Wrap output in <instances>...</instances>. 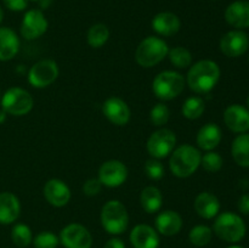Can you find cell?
I'll list each match as a JSON object with an SVG mask.
<instances>
[{"mask_svg": "<svg viewBox=\"0 0 249 248\" xmlns=\"http://www.w3.org/2000/svg\"><path fill=\"white\" fill-rule=\"evenodd\" d=\"M220 79V68L212 60H201L191 66L186 75V83L196 94L212 91Z\"/></svg>", "mask_w": 249, "mask_h": 248, "instance_id": "6da1fadb", "label": "cell"}, {"mask_svg": "<svg viewBox=\"0 0 249 248\" xmlns=\"http://www.w3.org/2000/svg\"><path fill=\"white\" fill-rule=\"evenodd\" d=\"M170 155L169 169L178 177H191L201 165V152L198 148L189 143L174 148Z\"/></svg>", "mask_w": 249, "mask_h": 248, "instance_id": "7a4b0ae2", "label": "cell"}, {"mask_svg": "<svg viewBox=\"0 0 249 248\" xmlns=\"http://www.w3.org/2000/svg\"><path fill=\"white\" fill-rule=\"evenodd\" d=\"M213 231L220 240L229 243H237L243 240L247 232V228L243 219L238 214L224 212L216 215L213 224Z\"/></svg>", "mask_w": 249, "mask_h": 248, "instance_id": "3957f363", "label": "cell"}, {"mask_svg": "<svg viewBox=\"0 0 249 248\" xmlns=\"http://www.w3.org/2000/svg\"><path fill=\"white\" fill-rule=\"evenodd\" d=\"M169 46L158 36H147L139 44L135 51V60L141 67L151 68L162 62L168 56Z\"/></svg>", "mask_w": 249, "mask_h": 248, "instance_id": "277c9868", "label": "cell"}, {"mask_svg": "<svg viewBox=\"0 0 249 248\" xmlns=\"http://www.w3.org/2000/svg\"><path fill=\"white\" fill-rule=\"evenodd\" d=\"M100 219L102 228L111 235H121L129 225L128 211L118 199H111L104 204Z\"/></svg>", "mask_w": 249, "mask_h": 248, "instance_id": "5b68a950", "label": "cell"}, {"mask_svg": "<svg viewBox=\"0 0 249 248\" xmlns=\"http://www.w3.org/2000/svg\"><path fill=\"white\" fill-rule=\"evenodd\" d=\"M184 75L177 71H163L158 73L152 83V90L156 97L163 101L177 99L185 89Z\"/></svg>", "mask_w": 249, "mask_h": 248, "instance_id": "8992f818", "label": "cell"}, {"mask_svg": "<svg viewBox=\"0 0 249 248\" xmlns=\"http://www.w3.org/2000/svg\"><path fill=\"white\" fill-rule=\"evenodd\" d=\"M1 107L7 114L21 117L26 116L32 111L34 100L27 90L14 87L5 91L1 97Z\"/></svg>", "mask_w": 249, "mask_h": 248, "instance_id": "52a82bcc", "label": "cell"}, {"mask_svg": "<svg viewBox=\"0 0 249 248\" xmlns=\"http://www.w3.org/2000/svg\"><path fill=\"white\" fill-rule=\"evenodd\" d=\"M175 145H177V136L174 131L167 128H160L151 134L146 147L151 157L156 159H162L173 152Z\"/></svg>", "mask_w": 249, "mask_h": 248, "instance_id": "ba28073f", "label": "cell"}, {"mask_svg": "<svg viewBox=\"0 0 249 248\" xmlns=\"http://www.w3.org/2000/svg\"><path fill=\"white\" fill-rule=\"evenodd\" d=\"M58 66L53 60H40L34 63L28 72L29 84L36 89H44L53 84L58 77Z\"/></svg>", "mask_w": 249, "mask_h": 248, "instance_id": "9c48e42d", "label": "cell"}, {"mask_svg": "<svg viewBox=\"0 0 249 248\" xmlns=\"http://www.w3.org/2000/svg\"><path fill=\"white\" fill-rule=\"evenodd\" d=\"M60 242L65 248H91L92 236L82 224L72 223L61 230Z\"/></svg>", "mask_w": 249, "mask_h": 248, "instance_id": "30bf717a", "label": "cell"}, {"mask_svg": "<svg viewBox=\"0 0 249 248\" xmlns=\"http://www.w3.org/2000/svg\"><path fill=\"white\" fill-rule=\"evenodd\" d=\"M126 177H128L126 165L118 159H109L101 164L97 179L107 187H118L125 182Z\"/></svg>", "mask_w": 249, "mask_h": 248, "instance_id": "8fae6325", "label": "cell"}, {"mask_svg": "<svg viewBox=\"0 0 249 248\" xmlns=\"http://www.w3.org/2000/svg\"><path fill=\"white\" fill-rule=\"evenodd\" d=\"M249 36L241 29H235L224 34L220 39V50L228 57H240L247 53Z\"/></svg>", "mask_w": 249, "mask_h": 248, "instance_id": "7c38bea8", "label": "cell"}, {"mask_svg": "<svg viewBox=\"0 0 249 248\" xmlns=\"http://www.w3.org/2000/svg\"><path fill=\"white\" fill-rule=\"evenodd\" d=\"M48 19L41 10H29L24 14L21 23V35L27 40H34L48 31Z\"/></svg>", "mask_w": 249, "mask_h": 248, "instance_id": "4fadbf2b", "label": "cell"}, {"mask_svg": "<svg viewBox=\"0 0 249 248\" xmlns=\"http://www.w3.org/2000/svg\"><path fill=\"white\" fill-rule=\"evenodd\" d=\"M102 112L105 117L111 122L112 124L118 126H123L129 123L131 117L130 108L128 104L121 97L112 96L108 97L102 105Z\"/></svg>", "mask_w": 249, "mask_h": 248, "instance_id": "5bb4252c", "label": "cell"}, {"mask_svg": "<svg viewBox=\"0 0 249 248\" xmlns=\"http://www.w3.org/2000/svg\"><path fill=\"white\" fill-rule=\"evenodd\" d=\"M224 122L233 133H247L249 130V109L242 105H230L224 112Z\"/></svg>", "mask_w": 249, "mask_h": 248, "instance_id": "9a60e30c", "label": "cell"}, {"mask_svg": "<svg viewBox=\"0 0 249 248\" xmlns=\"http://www.w3.org/2000/svg\"><path fill=\"white\" fill-rule=\"evenodd\" d=\"M44 197L51 206L56 208L65 207L71 199V190L65 181L60 179H50L43 189Z\"/></svg>", "mask_w": 249, "mask_h": 248, "instance_id": "2e32d148", "label": "cell"}, {"mask_svg": "<svg viewBox=\"0 0 249 248\" xmlns=\"http://www.w3.org/2000/svg\"><path fill=\"white\" fill-rule=\"evenodd\" d=\"M129 240L134 248H158L160 242L157 230L147 224L134 226Z\"/></svg>", "mask_w": 249, "mask_h": 248, "instance_id": "e0dca14e", "label": "cell"}, {"mask_svg": "<svg viewBox=\"0 0 249 248\" xmlns=\"http://www.w3.org/2000/svg\"><path fill=\"white\" fill-rule=\"evenodd\" d=\"M21 203L12 192H0V224L9 225L18 219Z\"/></svg>", "mask_w": 249, "mask_h": 248, "instance_id": "ac0fdd59", "label": "cell"}, {"mask_svg": "<svg viewBox=\"0 0 249 248\" xmlns=\"http://www.w3.org/2000/svg\"><path fill=\"white\" fill-rule=\"evenodd\" d=\"M157 232L163 236H174L180 232L182 228V218L175 211H163L155 220Z\"/></svg>", "mask_w": 249, "mask_h": 248, "instance_id": "d6986e66", "label": "cell"}, {"mask_svg": "<svg viewBox=\"0 0 249 248\" xmlns=\"http://www.w3.org/2000/svg\"><path fill=\"white\" fill-rule=\"evenodd\" d=\"M225 19L230 26L237 29L249 27V1L238 0L232 2L225 10Z\"/></svg>", "mask_w": 249, "mask_h": 248, "instance_id": "ffe728a7", "label": "cell"}, {"mask_svg": "<svg viewBox=\"0 0 249 248\" xmlns=\"http://www.w3.org/2000/svg\"><path fill=\"white\" fill-rule=\"evenodd\" d=\"M181 22L173 12H160L152 19V28L157 34L163 36H172L180 31Z\"/></svg>", "mask_w": 249, "mask_h": 248, "instance_id": "44dd1931", "label": "cell"}, {"mask_svg": "<svg viewBox=\"0 0 249 248\" xmlns=\"http://www.w3.org/2000/svg\"><path fill=\"white\" fill-rule=\"evenodd\" d=\"M195 211L201 218L213 219L220 211V202L215 195L211 192H201L195 199Z\"/></svg>", "mask_w": 249, "mask_h": 248, "instance_id": "7402d4cb", "label": "cell"}, {"mask_svg": "<svg viewBox=\"0 0 249 248\" xmlns=\"http://www.w3.org/2000/svg\"><path fill=\"white\" fill-rule=\"evenodd\" d=\"M196 141L201 150L213 151L221 141V129L215 123L204 124L197 133Z\"/></svg>", "mask_w": 249, "mask_h": 248, "instance_id": "603a6c76", "label": "cell"}, {"mask_svg": "<svg viewBox=\"0 0 249 248\" xmlns=\"http://www.w3.org/2000/svg\"><path fill=\"white\" fill-rule=\"evenodd\" d=\"M19 50L17 34L7 27H0V61H10Z\"/></svg>", "mask_w": 249, "mask_h": 248, "instance_id": "cb8c5ba5", "label": "cell"}, {"mask_svg": "<svg viewBox=\"0 0 249 248\" xmlns=\"http://www.w3.org/2000/svg\"><path fill=\"white\" fill-rule=\"evenodd\" d=\"M140 204L148 214L160 212L163 204V195L160 190L156 186L145 187L140 194Z\"/></svg>", "mask_w": 249, "mask_h": 248, "instance_id": "d4e9b609", "label": "cell"}, {"mask_svg": "<svg viewBox=\"0 0 249 248\" xmlns=\"http://www.w3.org/2000/svg\"><path fill=\"white\" fill-rule=\"evenodd\" d=\"M231 153L236 164L249 168V134L243 133L236 136L231 145Z\"/></svg>", "mask_w": 249, "mask_h": 248, "instance_id": "484cf974", "label": "cell"}, {"mask_svg": "<svg viewBox=\"0 0 249 248\" xmlns=\"http://www.w3.org/2000/svg\"><path fill=\"white\" fill-rule=\"evenodd\" d=\"M204 109H206V104H204V100L199 96H190L185 100L184 105H182V116L187 119H198L199 117H202V114L204 113Z\"/></svg>", "mask_w": 249, "mask_h": 248, "instance_id": "4316f807", "label": "cell"}, {"mask_svg": "<svg viewBox=\"0 0 249 248\" xmlns=\"http://www.w3.org/2000/svg\"><path fill=\"white\" fill-rule=\"evenodd\" d=\"M109 38V29L106 24L96 23L91 26L88 31L87 40L91 48L99 49L107 43Z\"/></svg>", "mask_w": 249, "mask_h": 248, "instance_id": "83f0119b", "label": "cell"}, {"mask_svg": "<svg viewBox=\"0 0 249 248\" xmlns=\"http://www.w3.org/2000/svg\"><path fill=\"white\" fill-rule=\"evenodd\" d=\"M11 238L15 246L19 248H26L33 241V235H32V230L28 225L26 224L18 223L14 225L11 230Z\"/></svg>", "mask_w": 249, "mask_h": 248, "instance_id": "f1b7e54d", "label": "cell"}, {"mask_svg": "<svg viewBox=\"0 0 249 248\" xmlns=\"http://www.w3.org/2000/svg\"><path fill=\"white\" fill-rule=\"evenodd\" d=\"M168 57L170 62L180 70L187 68L192 63V53L184 46H175V48L169 49Z\"/></svg>", "mask_w": 249, "mask_h": 248, "instance_id": "f546056e", "label": "cell"}, {"mask_svg": "<svg viewBox=\"0 0 249 248\" xmlns=\"http://www.w3.org/2000/svg\"><path fill=\"white\" fill-rule=\"evenodd\" d=\"M213 230L207 225H196L189 232V241L196 247H204L212 241Z\"/></svg>", "mask_w": 249, "mask_h": 248, "instance_id": "4dcf8cb0", "label": "cell"}, {"mask_svg": "<svg viewBox=\"0 0 249 248\" xmlns=\"http://www.w3.org/2000/svg\"><path fill=\"white\" fill-rule=\"evenodd\" d=\"M170 118V111L163 102L155 105L150 111V121L155 126H164Z\"/></svg>", "mask_w": 249, "mask_h": 248, "instance_id": "1f68e13d", "label": "cell"}, {"mask_svg": "<svg viewBox=\"0 0 249 248\" xmlns=\"http://www.w3.org/2000/svg\"><path fill=\"white\" fill-rule=\"evenodd\" d=\"M201 165L208 173H216L223 167V157L214 151H207L201 158Z\"/></svg>", "mask_w": 249, "mask_h": 248, "instance_id": "d6a6232c", "label": "cell"}, {"mask_svg": "<svg viewBox=\"0 0 249 248\" xmlns=\"http://www.w3.org/2000/svg\"><path fill=\"white\" fill-rule=\"evenodd\" d=\"M32 243L36 248H56L60 243V238L51 231H41L33 238Z\"/></svg>", "mask_w": 249, "mask_h": 248, "instance_id": "836d02e7", "label": "cell"}, {"mask_svg": "<svg viewBox=\"0 0 249 248\" xmlns=\"http://www.w3.org/2000/svg\"><path fill=\"white\" fill-rule=\"evenodd\" d=\"M145 172L151 180H160L164 177V165L160 159L151 158L146 162Z\"/></svg>", "mask_w": 249, "mask_h": 248, "instance_id": "e575fe53", "label": "cell"}, {"mask_svg": "<svg viewBox=\"0 0 249 248\" xmlns=\"http://www.w3.org/2000/svg\"><path fill=\"white\" fill-rule=\"evenodd\" d=\"M102 184L99 179L96 177H91V179H88L87 181L83 185V192H84L87 196H96L101 191Z\"/></svg>", "mask_w": 249, "mask_h": 248, "instance_id": "d590c367", "label": "cell"}, {"mask_svg": "<svg viewBox=\"0 0 249 248\" xmlns=\"http://www.w3.org/2000/svg\"><path fill=\"white\" fill-rule=\"evenodd\" d=\"M4 5L11 11H23L28 5V0H4Z\"/></svg>", "mask_w": 249, "mask_h": 248, "instance_id": "8d00e7d4", "label": "cell"}, {"mask_svg": "<svg viewBox=\"0 0 249 248\" xmlns=\"http://www.w3.org/2000/svg\"><path fill=\"white\" fill-rule=\"evenodd\" d=\"M238 211L245 215H249V195L245 194L238 199Z\"/></svg>", "mask_w": 249, "mask_h": 248, "instance_id": "74e56055", "label": "cell"}, {"mask_svg": "<svg viewBox=\"0 0 249 248\" xmlns=\"http://www.w3.org/2000/svg\"><path fill=\"white\" fill-rule=\"evenodd\" d=\"M104 248H125V245H124V242L121 238L112 237L105 243Z\"/></svg>", "mask_w": 249, "mask_h": 248, "instance_id": "f35d334b", "label": "cell"}, {"mask_svg": "<svg viewBox=\"0 0 249 248\" xmlns=\"http://www.w3.org/2000/svg\"><path fill=\"white\" fill-rule=\"evenodd\" d=\"M51 2H53V0H39L38 4L41 9H48L51 5Z\"/></svg>", "mask_w": 249, "mask_h": 248, "instance_id": "ab89813d", "label": "cell"}, {"mask_svg": "<svg viewBox=\"0 0 249 248\" xmlns=\"http://www.w3.org/2000/svg\"><path fill=\"white\" fill-rule=\"evenodd\" d=\"M6 112L4 111V109H0V124L4 123L5 121H6Z\"/></svg>", "mask_w": 249, "mask_h": 248, "instance_id": "60d3db41", "label": "cell"}, {"mask_svg": "<svg viewBox=\"0 0 249 248\" xmlns=\"http://www.w3.org/2000/svg\"><path fill=\"white\" fill-rule=\"evenodd\" d=\"M2 18H4V12H2L1 6H0V23L2 22Z\"/></svg>", "mask_w": 249, "mask_h": 248, "instance_id": "b9f144b4", "label": "cell"}, {"mask_svg": "<svg viewBox=\"0 0 249 248\" xmlns=\"http://www.w3.org/2000/svg\"><path fill=\"white\" fill-rule=\"evenodd\" d=\"M228 248H245V247H241V246H230Z\"/></svg>", "mask_w": 249, "mask_h": 248, "instance_id": "7bdbcfd3", "label": "cell"}, {"mask_svg": "<svg viewBox=\"0 0 249 248\" xmlns=\"http://www.w3.org/2000/svg\"><path fill=\"white\" fill-rule=\"evenodd\" d=\"M247 107H248V109H249V96L247 97Z\"/></svg>", "mask_w": 249, "mask_h": 248, "instance_id": "ee69618b", "label": "cell"}, {"mask_svg": "<svg viewBox=\"0 0 249 248\" xmlns=\"http://www.w3.org/2000/svg\"><path fill=\"white\" fill-rule=\"evenodd\" d=\"M28 1H34V2H36H36H38V1H39V0H28Z\"/></svg>", "mask_w": 249, "mask_h": 248, "instance_id": "f6af8a7d", "label": "cell"}, {"mask_svg": "<svg viewBox=\"0 0 249 248\" xmlns=\"http://www.w3.org/2000/svg\"><path fill=\"white\" fill-rule=\"evenodd\" d=\"M0 100H1V96H0Z\"/></svg>", "mask_w": 249, "mask_h": 248, "instance_id": "bcb514c9", "label": "cell"}, {"mask_svg": "<svg viewBox=\"0 0 249 248\" xmlns=\"http://www.w3.org/2000/svg\"><path fill=\"white\" fill-rule=\"evenodd\" d=\"M248 61H249V58H248Z\"/></svg>", "mask_w": 249, "mask_h": 248, "instance_id": "7dc6e473", "label": "cell"}]
</instances>
